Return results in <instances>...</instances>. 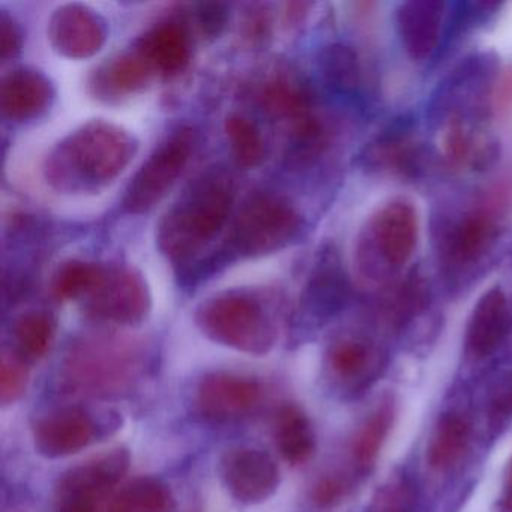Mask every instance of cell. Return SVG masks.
Instances as JSON below:
<instances>
[{
    "instance_id": "cell-1",
    "label": "cell",
    "mask_w": 512,
    "mask_h": 512,
    "mask_svg": "<svg viewBox=\"0 0 512 512\" xmlns=\"http://www.w3.org/2000/svg\"><path fill=\"white\" fill-rule=\"evenodd\" d=\"M233 203L235 187L226 172L211 169L197 176L158 224L161 253L178 265L199 256L226 226Z\"/></svg>"
},
{
    "instance_id": "cell-2",
    "label": "cell",
    "mask_w": 512,
    "mask_h": 512,
    "mask_svg": "<svg viewBox=\"0 0 512 512\" xmlns=\"http://www.w3.org/2000/svg\"><path fill=\"white\" fill-rule=\"evenodd\" d=\"M133 137L103 121L89 122L56 146L46 176L58 190L103 187L124 172L136 152Z\"/></svg>"
},
{
    "instance_id": "cell-3",
    "label": "cell",
    "mask_w": 512,
    "mask_h": 512,
    "mask_svg": "<svg viewBox=\"0 0 512 512\" xmlns=\"http://www.w3.org/2000/svg\"><path fill=\"white\" fill-rule=\"evenodd\" d=\"M196 323L209 340L251 356L268 355L277 343V326L262 302L239 290L203 301Z\"/></svg>"
},
{
    "instance_id": "cell-4",
    "label": "cell",
    "mask_w": 512,
    "mask_h": 512,
    "mask_svg": "<svg viewBox=\"0 0 512 512\" xmlns=\"http://www.w3.org/2000/svg\"><path fill=\"white\" fill-rule=\"evenodd\" d=\"M139 347L119 338H91L71 349L65 379L73 392L115 397L130 391L143 374Z\"/></svg>"
},
{
    "instance_id": "cell-5",
    "label": "cell",
    "mask_w": 512,
    "mask_h": 512,
    "mask_svg": "<svg viewBox=\"0 0 512 512\" xmlns=\"http://www.w3.org/2000/svg\"><path fill=\"white\" fill-rule=\"evenodd\" d=\"M302 220L283 197L256 193L242 205L229 236V250L239 257H260L289 245Z\"/></svg>"
},
{
    "instance_id": "cell-6",
    "label": "cell",
    "mask_w": 512,
    "mask_h": 512,
    "mask_svg": "<svg viewBox=\"0 0 512 512\" xmlns=\"http://www.w3.org/2000/svg\"><path fill=\"white\" fill-rule=\"evenodd\" d=\"M130 461L128 449L115 448L71 467L56 484V512H101L130 469Z\"/></svg>"
},
{
    "instance_id": "cell-7",
    "label": "cell",
    "mask_w": 512,
    "mask_h": 512,
    "mask_svg": "<svg viewBox=\"0 0 512 512\" xmlns=\"http://www.w3.org/2000/svg\"><path fill=\"white\" fill-rule=\"evenodd\" d=\"M191 152L193 134L185 128L158 146L128 185L122 203L125 211L134 215L145 214L160 203L184 172Z\"/></svg>"
},
{
    "instance_id": "cell-8",
    "label": "cell",
    "mask_w": 512,
    "mask_h": 512,
    "mask_svg": "<svg viewBox=\"0 0 512 512\" xmlns=\"http://www.w3.org/2000/svg\"><path fill=\"white\" fill-rule=\"evenodd\" d=\"M152 298L142 274L127 266L106 268L103 280L86 296L85 311L98 322L136 326L151 313Z\"/></svg>"
},
{
    "instance_id": "cell-9",
    "label": "cell",
    "mask_w": 512,
    "mask_h": 512,
    "mask_svg": "<svg viewBox=\"0 0 512 512\" xmlns=\"http://www.w3.org/2000/svg\"><path fill=\"white\" fill-rule=\"evenodd\" d=\"M220 475L229 493L245 505H257L271 499L281 479L280 469L271 455L247 446L224 452Z\"/></svg>"
},
{
    "instance_id": "cell-10",
    "label": "cell",
    "mask_w": 512,
    "mask_h": 512,
    "mask_svg": "<svg viewBox=\"0 0 512 512\" xmlns=\"http://www.w3.org/2000/svg\"><path fill=\"white\" fill-rule=\"evenodd\" d=\"M262 398V386L251 377L232 373L206 374L197 386V409L211 421L241 418Z\"/></svg>"
},
{
    "instance_id": "cell-11",
    "label": "cell",
    "mask_w": 512,
    "mask_h": 512,
    "mask_svg": "<svg viewBox=\"0 0 512 512\" xmlns=\"http://www.w3.org/2000/svg\"><path fill=\"white\" fill-rule=\"evenodd\" d=\"M97 437L94 418L79 407L56 410L34 425V446L46 458L70 457L88 448Z\"/></svg>"
},
{
    "instance_id": "cell-12",
    "label": "cell",
    "mask_w": 512,
    "mask_h": 512,
    "mask_svg": "<svg viewBox=\"0 0 512 512\" xmlns=\"http://www.w3.org/2000/svg\"><path fill=\"white\" fill-rule=\"evenodd\" d=\"M49 38L56 52L67 58H91L106 41V25L91 8L65 5L50 19Z\"/></svg>"
},
{
    "instance_id": "cell-13",
    "label": "cell",
    "mask_w": 512,
    "mask_h": 512,
    "mask_svg": "<svg viewBox=\"0 0 512 512\" xmlns=\"http://www.w3.org/2000/svg\"><path fill=\"white\" fill-rule=\"evenodd\" d=\"M443 16L445 4L439 0H409L398 7V34L413 61H425L433 55L439 43Z\"/></svg>"
},
{
    "instance_id": "cell-14",
    "label": "cell",
    "mask_w": 512,
    "mask_h": 512,
    "mask_svg": "<svg viewBox=\"0 0 512 512\" xmlns=\"http://www.w3.org/2000/svg\"><path fill=\"white\" fill-rule=\"evenodd\" d=\"M373 238L377 251L389 266L406 265L418 242V218L412 206L392 202L380 209L374 218Z\"/></svg>"
},
{
    "instance_id": "cell-15",
    "label": "cell",
    "mask_w": 512,
    "mask_h": 512,
    "mask_svg": "<svg viewBox=\"0 0 512 512\" xmlns=\"http://www.w3.org/2000/svg\"><path fill=\"white\" fill-rule=\"evenodd\" d=\"M52 98L49 79L31 68L11 71L0 86V109L8 121L26 122L38 118L49 109Z\"/></svg>"
},
{
    "instance_id": "cell-16",
    "label": "cell",
    "mask_w": 512,
    "mask_h": 512,
    "mask_svg": "<svg viewBox=\"0 0 512 512\" xmlns=\"http://www.w3.org/2000/svg\"><path fill=\"white\" fill-rule=\"evenodd\" d=\"M511 328L508 301L500 287L485 292L473 308L467 326L466 344L470 355L484 359L496 352Z\"/></svg>"
},
{
    "instance_id": "cell-17",
    "label": "cell",
    "mask_w": 512,
    "mask_h": 512,
    "mask_svg": "<svg viewBox=\"0 0 512 512\" xmlns=\"http://www.w3.org/2000/svg\"><path fill=\"white\" fill-rule=\"evenodd\" d=\"M136 52L148 62L152 71L172 76L181 73L190 62V38L184 26L161 23L140 38Z\"/></svg>"
},
{
    "instance_id": "cell-18",
    "label": "cell",
    "mask_w": 512,
    "mask_h": 512,
    "mask_svg": "<svg viewBox=\"0 0 512 512\" xmlns=\"http://www.w3.org/2000/svg\"><path fill=\"white\" fill-rule=\"evenodd\" d=\"M347 281L337 253L323 251L304 290V302L314 313H329L343 302Z\"/></svg>"
},
{
    "instance_id": "cell-19",
    "label": "cell",
    "mask_w": 512,
    "mask_h": 512,
    "mask_svg": "<svg viewBox=\"0 0 512 512\" xmlns=\"http://www.w3.org/2000/svg\"><path fill=\"white\" fill-rule=\"evenodd\" d=\"M275 442L280 454L293 466L307 463L316 449L313 427L304 410L296 404H286L275 419Z\"/></svg>"
},
{
    "instance_id": "cell-20",
    "label": "cell",
    "mask_w": 512,
    "mask_h": 512,
    "mask_svg": "<svg viewBox=\"0 0 512 512\" xmlns=\"http://www.w3.org/2000/svg\"><path fill=\"white\" fill-rule=\"evenodd\" d=\"M152 68L139 53H125L104 65L97 76V89L104 97H124L148 85Z\"/></svg>"
},
{
    "instance_id": "cell-21",
    "label": "cell",
    "mask_w": 512,
    "mask_h": 512,
    "mask_svg": "<svg viewBox=\"0 0 512 512\" xmlns=\"http://www.w3.org/2000/svg\"><path fill=\"white\" fill-rule=\"evenodd\" d=\"M497 226L487 212H473L455 227L449 241V254L460 263L478 260L496 239Z\"/></svg>"
},
{
    "instance_id": "cell-22",
    "label": "cell",
    "mask_w": 512,
    "mask_h": 512,
    "mask_svg": "<svg viewBox=\"0 0 512 512\" xmlns=\"http://www.w3.org/2000/svg\"><path fill=\"white\" fill-rule=\"evenodd\" d=\"M175 499L164 482L137 478L125 485L112 500L107 512H173Z\"/></svg>"
},
{
    "instance_id": "cell-23",
    "label": "cell",
    "mask_w": 512,
    "mask_h": 512,
    "mask_svg": "<svg viewBox=\"0 0 512 512\" xmlns=\"http://www.w3.org/2000/svg\"><path fill=\"white\" fill-rule=\"evenodd\" d=\"M470 440V424L458 413H448L440 419L428 446V463L437 470L454 466L466 451Z\"/></svg>"
},
{
    "instance_id": "cell-24",
    "label": "cell",
    "mask_w": 512,
    "mask_h": 512,
    "mask_svg": "<svg viewBox=\"0 0 512 512\" xmlns=\"http://www.w3.org/2000/svg\"><path fill=\"white\" fill-rule=\"evenodd\" d=\"M262 106L274 118L286 119L293 124L311 115V101L307 89L298 80L286 76L275 77L265 86Z\"/></svg>"
},
{
    "instance_id": "cell-25",
    "label": "cell",
    "mask_w": 512,
    "mask_h": 512,
    "mask_svg": "<svg viewBox=\"0 0 512 512\" xmlns=\"http://www.w3.org/2000/svg\"><path fill=\"white\" fill-rule=\"evenodd\" d=\"M319 71L323 82L332 91H356L361 83V65L358 55L346 44H331L319 56Z\"/></svg>"
},
{
    "instance_id": "cell-26",
    "label": "cell",
    "mask_w": 512,
    "mask_h": 512,
    "mask_svg": "<svg viewBox=\"0 0 512 512\" xmlns=\"http://www.w3.org/2000/svg\"><path fill=\"white\" fill-rule=\"evenodd\" d=\"M227 139L232 148L233 157L239 167L256 169L265 161L266 146L262 131L247 116L232 113L224 122Z\"/></svg>"
},
{
    "instance_id": "cell-27",
    "label": "cell",
    "mask_w": 512,
    "mask_h": 512,
    "mask_svg": "<svg viewBox=\"0 0 512 512\" xmlns=\"http://www.w3.org/2000/svg\"><path fill=\"white\" fill-rule=\"evenodd\" d=\"M56 322L46 311H28L17 317L13 337L25 358L40 359L49 352L55 340Z\"/></svg>"
},
{
    "instance_id": "cell-28",
    "label": "cell",
    "mask_w": 512,
    "mask_h": 512,
    "mask_svg": "<svg viewBox=\"0 0 512 512\" xmlns=\"http://www.w3.org/2000/svg\"><path fill=\"white\" fill-rule=\"evenodd\" d=\"M104 274L106 268L98 263L68 260L62 263L53 275V293L62 301L86 298L100 284Z\"/></svg>"
},
{
    "instance_id": "cell-29",
    "label": "cell",
    "mask_w": 512,
    "mask_h": 512,
    "mask_svg": "<svg viewBox=\"0 0 512 512\" xmlns=\"http://www.w3.org/2000/svg\"><path fill=\"white\" fill-rule=\"evenodd\" d=\"M392 425V409L380 407L367 419L355 442H353V457L362 467L371 466L376 461Z\"/></svg>"
},
{
    "instance_id": "cell-30",
    "label": "cell",
    "mask_w": 512,
    "mask_h": 512,
    "mask_svg": "<svg viewBox=\"0 0 512 512\" xmlns=\"http://www.w3.org/2000/svg\"><path fill=\"white\" fill-rule=\"evenodd\" d=\"M446 157L455 166H481L490 158L487 143L479 145L469 131L460 125L449 128L443 139Z\"/></svg>"
},
{
    "instance_id": "cell-31",
    "label": "cell",
    "mask_w": 512,
    "mask_h": 512,
    "mask_svg": "<svg viewBox=\"0 0 512 512\" xmlns=\"http://www.w3.org/2000/svg\"><path fill=\"white\" fill-rule=\"evenodd\" d=\"M374 157L382 166L401 175L415 172L419 160L418 149L403 134H392L380 140Z\"/></svg>"
},
{
    "instance_id": "cell-32",
    "label": "cell",
    "mask_w": 512,
    "mask_h": 512,
    "mask_svg": "<svg viewBox=\"0 0 512 512\" xmlns=\"http://www.w3.org/2000/svg\"><path fill=\"white\" fill-rule=\"evenodd\" d=\"M29 370L22 356L4 353L0 361V401L2 406L16 403L26 392Z\"/></svg>"
},
{
    "instance_id": "cell-33",
    "label": "cell",
    "mask_w": 512,
    "mask_h": 512,
    "mask_svg": "<svg viewBox=\"0 0 512 512\" xmlns=\"http://www.w3.org/2000/svg\"><path fill=\"white\" fill-rule=\"evenodd\" d=\"M329 364L337 376L352 379L367 367V346L355 340L338 341L329 350Z\"/></svg>"
},
{
    "instance_id": "cell-34",
    "label": "cell",
    "mask_w": 512,
    "mask_h": 512,
    "mask_svg": "<svg viewBox=\"0 0 512 512\" xmlns=\"http://www.w3.org/2000/svg\"><path fill=\"white\" fill-rule=\"evenodd\" d=\"M22 41L23 35L19 23L2 11L0 13V58L2 61L8 62L10 59L16 58L22 50Z\"/></svg>"
},
{
    "instance_id": "cell-35",
    "label": "cell",
    "mask_w": 512,
    "mask_h": 512,
    "mask_svg": "<svg viewBox=\"0 0 512 512\" xmlns=\"http://www.w3.org/2000/svg\"><path fill=\"white\" fill-rule=\"evenodd\" d=\"M197 19L203 34L215 38L226 28L229 14H227L226 5L202 4L197 10Z\"/></svg>"
},
{
    "instance_id": "cell-36",
    "label": "cell",
    "mask_w": 512,
    "mask_h": 512,
    "mask_svg": "<svg viewBox=\"0 0 512 512\" xmlns=\"http://www.w3.org/2000/svg\"><path fill=\"white\" fill-rule=\"evenodd\" d=\"M346 493L343 479L337 476H326L320 479L313 488V500L320 508H329L340 502Z\"/></svg>"
},
{
    "instance_id": "cell-37",
    "label": "cell",
    "mask_w": 512,
    "mask_h": 512,
    "mask_svg": "<svg viewBox=\"0 0 512 512\" xmlns=\"http://www.w3.org/2000/svg\"><path fill=\"white\" fill-rule=\"evenodd\" d=\"M491 421L502 422L512 416V374L494 392L490 404Z\"/></svg>"
},
{
    "instance_id": "cell-38",
    "label": "cell",
    "mask_w": 512,
    "mask_h": 512,
    "mask_svg": "<svg viewBox=\"0 0 512 512\" xmlns=\"http://www.w3.org/2000/svg\"><path fill=\"white\" fill-rule=\"evenodd\" d=\"M412 491L407 485H395L383 497L380 503V512H406L412 505Z\"/></svg>"
},
{
    "instance_id": "cell-39",
    "label": "cell",
    "mask_w": 512,
    "mask_h": 512,
    "mask_svg": "<svg viewBox=\"0 0 512 512\" xmlns=\"http://www.w3.org/2000/svg\"><path fill=\"white\" fill-rule=\"evenodd\" d=\"M500 512H512V461L506 475L505 487H503L502 499H500Z\"/></svg>"
}]
</instances>
